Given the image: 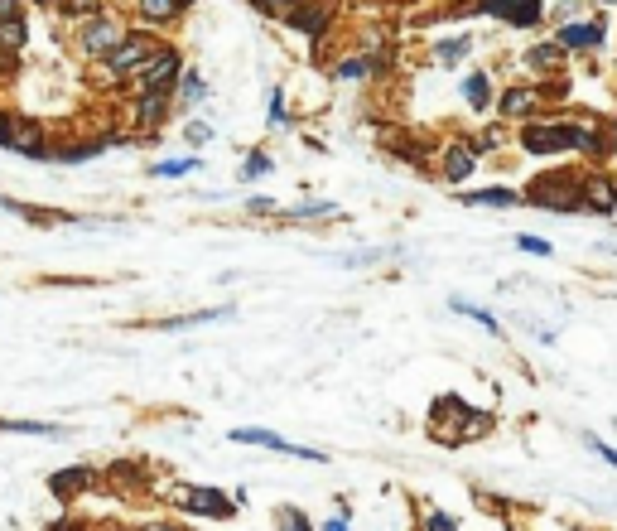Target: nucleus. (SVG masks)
Wrapping results in <instances>:
<instances>
[{
	"mask_svg": "<svg viewBox=\"0 0 617 531\" xmlns=\"http://www.w3.org/2000/svg\"><path fill=\"white\" fill-rule=\"evenodd\" d=\"M521 203H531V208H545V213H584V198H579V174L574 169H545L536 174L531 184H526V194Z\"/></svg>",
	"mask_w": 617,
	"mask_h": 531,
	"instance_id": "1",
	"label": "nucleus"
},
{
	"mask_svg": "<svg viewBox=\"0 0 617 531\" xmlns=\"http://www.w3.org/2000/svg\"><path fill=\"white\" fill-rule=\"evenodd\" d=\"M164 39H160V29H126L121 39H116V49H111L107 58H102V68H107V78L111 83H131L135 73L145 68V58L160 49Z\"/></svg>",
	"mask_w": 617,
	"mask_h": 531,
	"instance_id": "2",
	"label": "nucleus"
},
{
	"mask_svg": "<svg viewBox=\"0 0 617 531\" xmlns=\"http://www.w3.org/2000/svg\"><path fill=\"white\" fill-rule=\"evenodd\" d=\"M430 420H434V430H439V440H449V445L463 440V435L478 440V435L492 430V416H487V411H473L463 396H439L430 406Z\"/></svg>",
	"mask_w": 617,
	"mask_h": 531,
	"instance_id": "3",
	"label": "nucleus"
},
{
	"mask_svg": "<svg viewBox=\"0 0 617 531\" xmlns=\"http://www.w3.org/2000/svg\"><path fill=\"white\" fill-rule=\"evenodd\" d=\"M184 49L179 44H160L155 54L145 58V68L131 78L135 92H164V97H174V87H179V73H184Z\"/></svg>",
	"mask_w": 617,
	"mask_h": 531,
	"instance_id": "4",
	"label": "nucleus"
},
{
	"mask_svg": "<svg viewBox=\"0 0 617 531\" xmlns=\"http://www.w3.org/2000/svg\"><path fill=\"white\" fill-rule=\"evenodd\" d=\"M521 150L540 155V160L574 150V121H536V116L521 121Z\"/></svg>",
	"mask_w": 617,
	"mask_h": 531,
	"instance_id": "5",
	"label": "nucleus"
},
{
	"mask_svg": "<svg viewBox=\"0 0 617 531\" xmlns=\"http://www.w3.org/2000/svg\"><path fill=\"white\" fill-rule=\"evenodd\" d=\"M126 34V25L111 15V10H102V15H92V20H78V34H73V44H78V54L87 58V63H102V58L116 49V39Z\"/></svg>",
	"mask_w": 617,
	"mask_h": 531,
	"instance_id": "6",
	"label": "nucleus"
},
{
	"mask_svg": "<svg viewBox=\"0 0 617 531\" xmlns=\"http://www.w3.org/2000/svg\"><path fill=\"white\" fill-rule=\"evenodd\" d=\"M391 63H396V49L391 44H367L362 54H348L333 63V83H367V78H381V73H391Z\"/></svg>",
	"mask_w": 617,
	"mask_h": 531,
	"instance_id": "7",
	"label": "nucleus"
},
{
	"mask_svg": "<svg viewBox=\"0 0 617 531\" xmlns=\"http://www.w3.org/2000/svg\"><path fill=\"white\" fill-rule=\"evenodd\" d=\"M169 503L188 512V517H208V522H227L237 507L227 493H217V488H193V483H179V488H169Z\"/></svg>",
	"mask_w": 617,
	"mask_h": 531,
	"instance_id": "8",
	"label": "nucleus"
},
{
	"mask_svg": "<svg viewBox=\"0 0 617 531\" xmlns=\"http://www.w3.org/2000/svg\"><path fill=\"white\" fill-rule=\"evenodd\" d=\"M473 15L502 20L511 29H536L545 25V0H473Z\"/></svg>",
	"mask_w": 617,
	"mask_h": 531,
	"instance_id": "9",
	"label": "nucleus"
},
{
	"mask_svg": "<svg viewBox=\"0 0 617 531\" xmlns=\"http://www.w3.org/2000/svg\"><path fill=\"white\" fill-rule=\"evenodd\" d=\"M608 39V20L593 15V20H569V25H555V44L564 54H598Z\"/></svg>",
	"mask_w": 617,
	"mask_h": 531,
	"instance_id": "10",
	"label": "nucleus"
},
{
	"mask_svg": "<svg viewBox=\"0 0 617 531\" xmlns=\"http://www.w3.org/2000/svg\"><path fill=\"white\" fill-rule=\"evenodd\" d=\"M285 25L304 34L309 44H323L328 39V25H333V5L328 0H295V10L285 15Z\"/></svg>",
	"mask_w": 617,
	"mask_h": 531,
	"instance_id": "11",
	"label": "nucleus"
},
{
	"mask_svg": "<svg viewBox=\"0 0 617 531\" xmlns=\"http://www.w3.org/2000/svg\"><path fill=\"white\" fill-rule=\"evenodd\" d=\"M232 440H237V445H256V449H275V454H290V459H309V464H328L323 449L290 445V440H280L275 430H261V425H242V430H232Z\"/></svg>",
	"mask_w": 617,
	"mask_h": 531,
	"instance_id": "12",
	"label": "nucleus"
},
{
	"mask_svg": "<svg viewBox=\"0 0 617 531\" xmlns=\"http://www.w3.org/2000/svg\"><path fill=\"white\" fill-rule=\"evenodd\" d=\"M10 150L20 160H34V165H49L54 155V131L44 121H15V136H10Z\"/></svg>",
	"mask_w": 617,
	"mask_h": 531,
	"instance_id": "13",
	"label": "nucleus"
},
{
	"mask_svg": "<svg viewBox=\"0 0 617 531\" xmlns=\"http://www.w3.org/2000/svg\"><path fill=\"white\" fill-rule=\"evenodd\" d=\"M492 107L502 112V121H531L540 116L545 97H540V83H511L502 87V97H492Z\"/></svg>",
	"mask_w": 617,
	"mask_h": 531,
	"instance_id": "14",
	"label": "nucleus"
},
{
	"mask_svg": "<svg viewBox=\"0 0 617 531\" xmlns=\"http://www.w3.org/2000/svg\"><path fill=\"white\" fill-rule=\"evenodd\" d=\"M579 198H584V213L613 218L617 213V179L613 174H579Z\"/></svg>",
	"mask_w": 617,
	"mask_h": 531,
	"instance_id": "15",
	"label": "nucleus"
},
{
	"mask_svg": "<svg viewBox=\"0 0 617 531\" xmlns=\"http://www.w3.org/2000/svg\"><path fill=\"white\" fill-rule=\"evenodd\" d=\"M169 112H174V97H164V92H135L131 121L140 126V136H160V126L169 121Z\"/></svg>",
	"mask_w": 617,
	"mask_h": 531,
	"instance_id": "16",
	"label": "nucleus"
},
{
	"mask_svg": "<svg viewBox=\"0 0 617 531\" xmlns=\"http://www.w3.org/2000/svg\"><path fill=\"white\" fill-rule=\"evenodd\" d=\"M478 160H483V150H478L473 140H454V145H444V165H439L444 184H463V179L478 169Z\"/></svg>",
	"mask_w": 617,
	"mask_h": 531,
	"instance_id": "17",
	"label": "nucleus"
},
{
	"mask_svg": "<svg viewBox=\"0 0 617 531\" xmlns=\"http://www.w3.org/2000/svg\"><path fill=\"white\" fill-rule=\"evenodd\" d=\"M135 20L145 29H169L184 20V5L179 0H135Z\"/></svg>",
	"mask_w": 617,
	"mask_h": 531,
	"instance_id": "18",
	"label": "nucleus"
},
{
	"mask_svg": "<svg viewBox=\"0 0 617 531\" xmlns=\"http://www.w3.org/2000/svg\"><path fill=\"white\" fill-rule=\"evenodd\" d=\"M473 49H478V39L463 29V34H444V39L430 49V58L439 63V68H458V63H468V58H473Z\"/></svg>",
	"mask_w": 617,
	"mask_h": 531,
	"instance_id": "19",
	"label": "nucleus"
},
{
	"mask_svg": "<svg viewBox=\"0 0 617 531\" xmlns=\"http://www.w3.org/2000/svg\"><path fill=\"white\" fill-rule=\"evenodd\" d=\"M102 150H107V136H87V140H73V145H58L54 140L49 165H87V160H97Z\"/></svg>",
	"mask_w": 617,
	"mask_h": 531,
	"instance_id": "20",
	"label": "nucleus"
},
{
	"mask_svg": "<svg viewBox=\"0 0 617 531\" xmlns=\"http://www.w3.org/2000/svg\"><path fill=\"white\" fill-rule=\"evenodd\" d=\"M203 102H208V78H203L198 68H184V73H179V87H174V107L193 112V107H203Z\"/></svg>",
	"mask_w": 617,
	"mask_h": 531,
	"instance_id": "21",
	"label": "nucleus"
},
{
	"mask_svg": "<svg viewBox=\"0 0 617 531\" xmlns=\"http://www.w3.org/2000/svg\"><path fill=\"white\" fill-rule=\"evenodd\" d=\"M458 203H463V208H516V203H521V194H516V189H507V184H497V189H463V194H458Z\"/></svg>",
	"mask_w": 617,
	"mask_h": 531,
	"instance_id": "22",
	"label": "nucleus"
},
{
	"mask_svg": "<svg viewBox=\"0 0 617 531\" xmlns=\"http://www.w3.org/2000/svg\"><path fill=\"white\" fill-rule=\"evenodd\" d=\"M275 218H285V223H319V218H343V208L333 198H309V203H295V208H285Z\"/></svg>",
	"mask_w": 617,
	"mask_h": 531,
	"instance_id": "23",
	"label": "nucleus"
},
{
	"mask_svg": "<svg viewBox=\"0 0 617 531\" xmlns=\"http://www.w3.org/2000/svg\"><path fill=\"white\" fill-rule=\"evenodd\" d=\"M564 58H569V54H564L560 44L550 39V44H531V49L521 54V63H526L531 73H550V78H555V73L564 68Z\"/></svg>",
	"mask_w": 617,
	"mask_h": 531,
	"instance_id": "24",
	"label": "nucleus"
},
{
	"mask_svg": "<svg viewBox=\"0 0 617 531\" xmlns=\"http://www.w3.org/2000/svg\"><path fill=\"white\" fill-rule=\"evenodd\" d=\"M29 49V25H25V15H10V20H0V54L5 58H25Z\"/></svg>",
	"mask_w": 617,
	"mask_h": 531,
	"instance_id": "25",
	"label": "nucleus"
},
{
	"mask_svg": "<svg viewBox=\"0 0 617 531\" xmlns=\"http://www.w3.org/2000/svg\"><path fill=\"white\" fill-rule=\"evenodd\" d=\"M492 97H497V92H492V78H487V73H463V102H468L473 112L478 116L492 112Z\"/></svg>",
	"mask_w": 617,
	"mask_h": 531,
	"instance_id": "26",
	"label": "nucleus"
},
{
	"mask_svg": "<svg viewBox=\"0 0 617 531\" xmlns=\"http://www.w3.org/2000/svg\"><path fill=\"white\" fill-rule=\"evenodd\" d=\"M449 309H454V314H468L473 324H483V329H487V334H492V338H502V319H497L492 309L473 305V300H463V295H449Z\"/></svg>",
	"mask_w": 617,
	"mask_h": 531,
	"instance_id": "27",
	"label": "nucleus"
},
{
	"mask_svg": "<svg viewBox=\"0 0 617 531\" xmlns=\"http://www.w3.org/2000/svg\"><path fill=\"white\" fill-rule=\"evenodd\" d=\"M0 435H39V440H58L63 425H54V420H0Z\"/></svg>",
	"mask_w": 617,
	"mask_h": 531,
	"instance_id": "28",
	"label": "nucleus"
},
{
	"mask_svg": "<svg viewBox=\"0 0 617 531\" xmlns=\"http://www.w3.org/2000/svg\"><path fill=\"white\" fill-rule=\"evenodd\" d=\"M87 483H92V469H68V474H54V478H49V488H54L63 503H73V498H78Z\"/></svg>",
	"mask_w": 617,
	"mask_h": 531,
	"instance_id": "29",
	"label": "nucleus"
},
{
	"mask_svg": "<svg viewBox=\"0 0 617 531\" xmlns=\"http://www.w3.org/2000/svg\"><path fill=\"white\" fill-rule=\"evenodd\" d=\"M232 309H198V314H184V319H160L155 329H164V334H179V329H193V324H213V319H227Z\"/></svg>",
	"mask_w": 617,
	"mask_h": 531,
	"instance_id": "30",
	"label": "nucleus"
},
{
	"mask_svg": "<svg viewBox=\"0 0 617 531\" xmlns=\"http://www.w3.org/2000/svg\"><path fill=\"white\" fill-rule=\"evenodd\" d=\"M270 169H275L270 150H251V155H246V165L237 169V179H242V184H256V179H266Z\"/></svg>",
	"mask_w": 617,
	"mask_h": 531,
	"instance_id": "31",
	"label": "nucleus"
},
{
	"mask_svg": "<svg viewBox=\"0 0 617 531\" xmlns=\"http://www.w3.org/2000/svg\"><path fill=\"white\" fill-rule=\"evenodd\" d=\"M266 126H270V131H290V112H285V87H270V97H266Z\"/></svg>",
	"mask_w": 617,
	"mask_h": 531,
	"instance_id": "32",
	"label": "nucleus"
},
{
	"mask_svg": "<svg viewBox=\"0 0 617 531\" xmlns=\"http://www.w3.org/2000/svg\"><path fill=\"white\" fill-rule=\"evenodd\" d=\"M102 10H107V0H58V15L63 20H92Z\"/></svg>",
	"mask_w": 617,
	"mask_h": 531,
	"instance_id": "33",
	"label": "nucleus"
},
{
	"mask_svg": "<svg viewBox=\"0 0 617 531\" xmlns=\"http://www.w3.org/2000/svg\"><path fill=\"white\" fill-rule=\"evenodd\" d=\"M198 165H203V160L184 155V160H160V165H150V174H155V179H184V174H193Z\"/></svg>",
	"mask_w": 617,
	"mask_h": 531,
	"instance_id": "34",
	"label": "nucleus"
},
{
	"mask_svg": "<svg viewBox=\"0 0 617 531\" xmlns=\"http://www.w3.org/2000/svg\"><path fill=\"white\" fill-rule=\"evenodd\" d=\"M251 10H256V15H266V20H280V25H285V15L295 10V0H251Z\"/></svg>",
	"mask_w": 617,
	"mask_h": 531,
	"instance_id": "35",
	"label": "nucleus"
},
{
	"mask_svg": "<svg viewBox=\"0 0 617 531\" xmlns=\"http://www.w3.org/2000/svg\"><path fill=\"white\" fill-rule=\"evenodd\" d=\"M275 527L280 531H314L309 527V517H304L299 507H280V512H275Z\"/></svg>",
	"mask_w": 617,
	"mask_h": 531,
	"instance_id": "36",
	"label": "nucleus"
},
{
	"mask_svg": "<svg viewBox=\"0 0 617 531\" xmlns=\"http://www.w3.org/2000/svg\"><path fill=\"white\" fill-rule=\"evenodd\" d=\"M545 20H550V25H569V20H579V0H560V5H545Z\"/></svg>",
	"mask_w": 617,
	"mask_h": 531,
	"instance_id": "37",
	"label": "nucleus"
},
{
	"mask_svg": "<svg viewBox=\"0 0 617 531\" xmlns=\"http://www.w3.org/2000/svg\"><path fill=\"white\" fill-rule=\"evenodd\" d=\"M184 140L193 145V150H203V145L213 140V126H208V121H188V126H184Z\"/></svg>",
	"mask_w": 617,
	"mask_h": 531,
	"instance_id": "38",
	"label": "nucleus"
},
{
	"mask_svg": "<svg viewBox=\"0 0 617 531\" xmlns=\"http://www.w3.org/2000/svg\"><path fill=\"white\" fill-rule=\"evenodd\" d=\"M516 247H521V252H531V256H550V252H555L545 237H531V232H516Z\"/></svg>",
	"mask_w": 617,
	"mask_h": 531,
	"instance_id": "39",
	"label": "nucleus"
},
{
	"mask_svg": "<svg viewBox=\"0 0 617 531\" xmlns=\"http://www.w3.org/2000/svg\"><path fill=\"white\" fill-rule=\"evenodd\" d=\"M246 213H256V218H275L280 208H275V198H266V194H251V198H246Z\"/></svg>",
	"mask_w": 617,
	"mask_h": 531,
	"instance_id": "40",
	"label": "nucleus"
},
{
	"mask_svg": "<svg viewBox=\"0 0 617 531\" xmlns=\"http://www.w3.org/2000/svg\"><path fill=\"white\" fill-rule=\"evenodd\" d=\"M584 445H589L593 454H598V459H603V464H613V469H617V449H613V445H603V440H598V435H584Z\"/></svg>",
	"mask_w": 617,
	"mask_h": 531,
	"instance_id": "41",
	"label": "nucleus"
},
{
	"mask_svg": "<svg viewBox=\"0 0 617 531\" xmlns=\"http://www.w3.org/2000/svg\"><path fill=\"white\" fill-rule=\"evenodd\" d=\"M15 121H20V116H15V112H5V107H0V150H10V136H15Z\"/></svg>",
	"mask_w": 617,
	"mask_h": 531,
	"instance_id": "42",
	"label": "nucleus"
},
{
	"mask_svg": "<svg viewBox=\"0 0 617 531\" xmlns=\"http://www.w3.org/2000/svg\"><path fill=\"white\" fill-rule=\"evenodd\" d=\"M425 531H458V522L449 512H430V517H425Z\"/></svg>",
	"mask_w": 617,
	"mask_h": 531,
	"instance_id": "43",
	"label": "nucleus"
},
{
	"mask_svg": "<svg viewBox=\"0 0 617 531\" xmlns=\"http://www.w3.org/2000/svg\"><path fill=\"white\" fill-rule=\"evenodd\" d=\"M29 0H0V20H10V15H25Z\"/></svg>",
	"mask_w": 617,
	"mask_h": 531,
	"instance_id": "44",
	"label": "nucleus"
},
{
	"mask_svg": "<svg viewBox=\"0 0 617 531\" xmlns=\"http://www.w3.org/2000/svg\"><path fill=\"white\" fill-rule=\"evenodd\" d=\"M323 531H352L348 512H338V517H328V522H323Z\"/></svg>",
	"mask_w": 617,
	"mask_h": 531,
	"instance_id": "45",
	"label": "nucleus"
},
{
	"mask_svg": "<svg viewBox=\"0 0 617 531\" xmlns=\"http://www.w3.org/2000/svg\"><path fill=\"white\" fill-rule=\"evenodd\" d=\"M15 68H20V63H15V58H5V54H0V78H10V73H15Z\"/></svg>",
	"mask_w": 617,
	"mask_h": 531,
	"instance_id": "46",
	"label": "nucleus"
},
{
	"mask_svg": "<svg viewBox=\"0 0 617 531\" xmlns=\"http://www.w3.org/2000/svg\"><path fill=\"white\" fill-rule=\"evenodd\" d=\"M29 5H39V10H58V0H29Z\"/></svg>",
	"mask_w": 617,
	"mask_h": 531,
	"instance_id": "47",
	"label": "nucleus"
},
{
	"mask_svg": "<svg viewBox=\"0 0 617 531\" xmlns=\"http://www.w3.org/2000/svg\"><path fill=\"white\" fill-rule=\"evenodd\" d=\"M179 5H184V10H188V5H198V0H179Z\"/></svg>",
	"mask_w": 617,
	"mask_h": 531,
	"instance_id": "48",
	"label": "nucleus"
},
{
	"mask_svg": "<svg viewBox=\"0 0 617 531\" xmlns=\"http://www.w3.org/2000/svg\"><path fill=\"white\" fill-rule=\"evenodd\" d=\"M598 5H617V0H598Z\"/></svg>",
	"mask_w": 617,
	"mask_h": 531,
	"instance_id": "49",
	"label": "nucleus"
}]
</instances>
